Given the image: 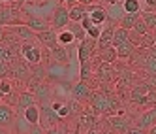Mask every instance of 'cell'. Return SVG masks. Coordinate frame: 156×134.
<instances>
[{
  "label": "cell",
  "mask_w": 156,
  "mask_h": 134,
  "mask_svg": "<svg viewBox=\"0 0 156 134\" xmlns=\"http://www.w3.org/2000/svg\"><path fill=\"white\" fill-rule=\"evenodd\" d=\"M0 93L4 95V98H6L9 93H13V89H12V81H9V80H0Z\"/></svg>",
  "instance_id": "cell-37"
},
{
  "label": "cell",
  "mask_w": 156,
  "mask_h": 134,
  "mask_svg": "<svg viewBox=\"0 0 156 134\" xmlns=\"http://www.w3.org/2000/svg\"><path fill=\"white\" fill-rule=\"evenodd\" d=\"M154 123H156V104L152 108H149V110H145L143 114H139L133 125L139 127V128H143V130H149Z\"/></svg>",
  "instance_id": "cell-15"
},
{
  "label": "cell",
  "mask_w": 156,
  "mask_h": 134,
  "mask_svg": "<svg viewBox=\"0 0 156 134\" xmlns=\"http://www.w3.org/2000/svg\"><path fill=\"white\" fill-rule=\"evenodd\" d=\"M36 40L41 43L43 47H47V49H53L58 43L57 42V30H55V28H47V30L36 32Z\"/></svg>",
  "instance_id": "cell-20"
},
{
  "label": "cell",
  "mask_w": 156,
  "mask_h": 134,
  "mask_svg": "<svg viewBox=\"0 0 156 134\" xmlns=\"http://www.w3.org/2000/svg\"><path fill=\"white\" fill-rule=\"evenodd\" d=\"M45 134H68V127H62V123L57 127H51V128H45Z\"/></svg>",
  "instance_id": "cell-39"
},
{
  "label": "cell",
  "mask_w": 156,
  "mask_h": 134,
  "mask_svg": "<svg viewBox=\"0 0 156 134\" xmlns=\"http://www.w3.org/2000/svg\"><path fill=\"white\" fill-rule=\"evenodd\" d=\"M85 134H100V128H98V127H94V128H90V130L85 132Z\"/></svg>",
  "instance_id": "cell-48"
},
{
  "label": "cell",
  "mask_w": 156,
  "mask_h": 134,
  "mask_svg": "<svg viewBox=\"0 0 156 134\" xmlns=\"http://www.w3.org/2000/svg\"><path fill=\"white\" fill-rule=\"evenodd\" d=\"M113 47L117 49V57L119 59H130L136 53V46L130 40V30L117 27L115 34H113Z\"/></svg>",
  "instance_id": "cell-3"
},
{
  "label": "cell",
  "mask_w": 156,
  "mask_h": 134,
  "mask_svg": "<svg viewBox=\"0 0 156 134\" xmlns=\"http://www.w3.org/2000/svg\"><path fill=\"white\" fill-rule=\"evenodd\" d=\"M21 115L28 121V125H38L40 123V104H32V106L25 108L21 111Z\"/></svg>",
  "instance_id": "cell-25"
},
{
  "label": "cell",
  "mask_w": 156,
  "mask_h": 134,
  "mask_svg": "<svg viewBox=\"0 0 156 134\" xmlns=\"http://www.w3.org/2000/svg\"><path fill=\"white\" fill-rule=\"evenodd\" d=\"M32 104H38V102H36V96H34V93H30V91H21L13 106L17 108V111L21 114V111H23L25 108H28V106H32Z\"/></svg>",
  "instance_id": "cell-22"
},
{
  "label": "cell",
  "mask_w": 156,
  "mask_h": 134,
  "mask_svg": "<svg viewBox=\"0 0 156 134\" xmlns=\"http://www.w3.org/2000/svg\"><path fill=\"white\" fill-rule=\"evenodd\" d=\"M132 30H133V32H136V34H137V36H147V34H149V32H151V30L147 28V25H145V23H143V19H139V21H137V23H136V25H133V28H132Z\"/></svg>",
  "instance_id": "cell-36"
},
{
  "label": "cell",
  "mask_w": 156,
  "mask_h": 134,
  "mask_svg": "<svg viewBox=\"0 0 156 134\" xmlns=\"http://www.w3.org/2000/svg\"><path fill=\"white\" fill-rule=\"evenodd\" d=\"M0 61H12V49L4 40L0 42Z\"/></svg>",
  "instance_id": "cell-35"
},
{
  "label": "cell",
  "mask_w": 156,
  "mask_h": 134,
  "mask_svg": "<svg viewBox=\"0 0 156 134\" xmlns=\"http://www.w3.org/2000/svg\"><path fill=\"white\" fill-rule=\"evenodd\" d=\"M75 125H77V128H79L81 134H85V132H88L90 128L98 127V114H96L94 110H83L81 114L77 115Z\"/></svg>",
  "instance_id": "cell-8"
},
{
  "label": "cell",
  "mask_w": 156,
  "mask_h": 134,
  "mask_svg": "<svg viewBox=\"0 0 156 134\" xmlns=\"http://www.w3.org/2000/svg\"><path fill=\"white\" fill-rule=\"evenodd\" d=\"M96 77L102 83H111L117 77V74H115V70H113V64H107V62H102L100 61V64L96 66Z\"/></svg>",
  "instance_id": "cell-17"
},
{
  "label": "cell",
  "mask_w": 156,
  "mask_h": 134,
  "mask_svg": "<svg viewBox=\"0 0 156 134\" xmlns=\"http://www.w3.org/2000/svg\"><path fill=\"white\" fill-rule=\"evenodd\" d=\"M15 117H17V111L13 110V106H9L8 102H0V127L12 128Z\"/></svg>",
  "instance_id": "cell-12"
},
{
  "label": "cell",
  "mask_w": 156,
  "mask_h": 134,
  "mask_svg": "<svg viewBox=\"0 0 156 134\" xmlns=\"http://www.w3.org/2000/svg\"><path fill=\"white\" fill-rule=\"evenodd\" d=\"M62 119L58 117V114L53 110L51 102H43L40 104V125L43 128H51V127H57L60 125Z\"/></svg>",
  "instance_id": "cell-7"
},
{
  "label": "cell",
  "mask_w": 156,
  "mask_h": 134,
  "mask_svg": "<svg viewBox=\"0 0 156 134\" xmlns=\"http://www.w3.org/2000/svg\"><path fill=\"white\" fill-rule=\"evenodd\" d=\"M32 2H36V0H17V6H19V8H23L25 4H32Z\"/></svg>",
  "instance_id": "cell-45"
},
{
  "label": "cell",
  "mask_w": 156,
  "mask_h": 134,
  "mask_svg": "<svg viewBox=\"0 0 156 134\" xmlns=\"http://www.w3.org/2000/svg\"><path fill=\"white\" fill-rule=\"evenodd\" d=\"M107 125L113 128V132H117V134H124L130 127H132V123H130V119L128 117H124L122 114H115V115H107Z\"/></svg>",
  "instance_id": "cell-14"
},
{
  "label": "cell",
  "mask_w": 156,
  "mask_h": 134,
  "mask_svg": "<svg viewBox=\"0 0 156 134\" xmlns=\"http://www.w3.org/2000/svg\"><path fill=\"white\" fill-rule=\"evenodd\" d=\"M68 28L72 30V34H73V38H75V42H77V43L83 42V40L87 38V32H85V28L81 27V23H70V25H68Z\"/></svg>",
  "instance_id": "cell-33"
},
{
  "label": "cell",
  "mask_w": 156,
  "mask_h": 134,
  "mask_svg": "<svg viewBox=\"0 0 156 134\" xmlns=\"http://www.w3.org/2000/svg\"><path fill=\"white\" fill-rule=\"evenodd\" d=\"M124 134H147V130H143V128H139V127H136V125H132Z\"/></svg>",
  "instance_id": "cell-41"
},
{
  "label": "cell",
  "mask_w": 156,
  "mask_h": 134,
  "mask_svg": "<svg viewBox=\"0 0 156 134\" xmlns=\"http://www.w3.org/2000/svg\"><path fill=\"white\" fill-rule=\"evenodd\" d=\"M23 23L27 27H30L34 32H41V30L51 28L49 19L41 17V15H36V13H28V12H23Z\"/></svg>",
  "instance_id": "cell-9"
},
{
  "label": "cell",
  "mask_w": 156,
  "mask_h": 134,
  "mask_svg": "<svg viewBox=\"0 0 156 134\" xmlns=\"http://www.w3.org/2000/svg\"><path fill=\"white\" fill-rule=\"evenodd\" d=\"M145 66L149 68L151 74H156V47H152L151 53L147 55V59H145Z\"/></svg>",
  "instance_id": "cell-34"
},
{
  "label": "cell",
  "mask_w": 156,
  "mask_h": 134,
  "mask_svg": "<svg viewBox=\"0 0 156 134\" xmlns=\"http://www.w3.org/2000/svg\"><path fill=\"white\" fill-rule=\"evenodd\" d=\"M79 77H81V81H85V83H88V80H92V77H94V66L90 64V61L81 62Z\"/></svg>",
  "instance_id": "cell-32"
},
{
  "label": "cell",
  "mask_w": 156,
  "mask_h": 134,
  "mask_svg": "<svg viewBox=\"0 0 156 134\" xmlns=\"http://www.w3.org/2000/svg\"><path fill=\"white\" fill-rule=\"evenodd\" d=\"M147 134H156V123H154V125H152L149 130H147Z\"/></svg>",
  "instance_id": "cell-49"
},
{
  "label": "cell",
  "mask_w": 156,
  "mask_h": 134,
  "mask_svg": "<svg viewBox=\"0 0 156 134\" xmlns=\"http://www.w3.org/2000/svg\"><path fill=\"white\" fill-rule=\"evenodd\" d=\"M21 59H23L28 66L41 64V59H43L41 43H40L38 40H32V42H23V46H21Z\"/></svg>",
  "instance_id": "cell-4"
},
{
  "label": "cell",
  "mask_w": 156,
  "mask_h": 134,
  "mask_svg": "<svg viewBox=\"0 0 156 134\" xmlns=\"http://www.w3.org/2000/svg\"><path fill=\"white\" fill-rule=\"evenodd\" d=\"M57 42L60 43V46H64V47H70V46H73V43H77L73 34H72V30L68 27L62 28V30H57Z\"/></svg>",
  "instance_id": "cell-27"
},
{
  "label": "cell",
  "mask_w": 156,
  "mask_h": 134,
  "mask_svg": "<svg viewBox=\"0 0 156 134\" xmlns=\"http://www.w3.org/2000/svg\"><path fill=\"white\" fill-rule=\"evenodd\" d=\"M102 2H104V6H109V4H119L122 0H102Z\"/></svg>",
  "instance_id": "cell-46"
},
{
  "label": "cell",
  "mask_w": 156,
  "mask_h": 134,
  "mask_svg": "<svg viewBox=\"0 0 156 134\" xmlns=\"http://www.w3.org/2000/svg\"><path fill=\"white\" fill-rule=\"evenodd\" d=\"M154 12H156V9H154Z\"/></svg>",
  "instance_id": "cell-53"
},
{
  "label": "cell",
  "mask_w": 156,
  "mask_h": 134,
  "mask_svg": "<svg viewBox=\"0 0 156 134\" xmlns=\"http://www.w3.org/2000/svg\"><path fill=\"white\" fill-rule=\"evenodd\" d=\"M0 80H9V61H0Z\"/></svg>",
  "instance_id": "cell-38"
},
{
  "label": "cell",
  "mask_w": 156,
  "mask_h": 134,
  "mask_svg": "<svg viewBox=\"0 0 156 134\" xmlns=\"http://www.w3.org/2000/svg\"><path fill=\"white\" fill-rule=\"evenodd\" d=\"M27 134H45V128H43L40 123H38V125H32V127L28 128V132H27Z\"/></svg>",
  "instance_id": "cell-40"
},
{
  "label": "cell",
  "mask_w": 156,
  "mask_h": 134,
  "mask_svg": "<svg viewBox=\"0 0 156 134\" xmlns=\"http://www.w3.org/2000/svg\"><path fill=\"white\" fill-rule=\"evenodd\" d=\"M2 40H4V27L0 25V42H2Z\"/></svg>",
  "instance_id": "cell-50"
},
{
  "label": "cell",
  "mask_w": 156,
  "mask_h": 134,
  "mask_svg": "<svg viewBox=\"0 0 156 134\" xmlns=\"http://www.w3.org/2000/svg\"><path fill=\"white\" fill-rule=\"evenodd\" d=\"M32 93L36 96V102L43 104V102H49V98H51V87L43 81V83H40L36 87H32Z\"/></svg>",
  "instance_id": "cell-23"
},
{
  "label": "cell",
  "mask_w": 156,
  "mask_h": 134,
  "mask_svg": "<svg viewBox=\"0 0 156 134\" xmlns=\"http://www.w3.org/2000/svg\"><path fill=\"white\" fill-rule=\"evenodd\" d=\"M143 4H147L149 9H156V0H141Z\"/></svg>",
  "instance_id": "cell-44"
},
{
  "label": "cell",
  "mask_w": 156,
  "mask_h": 134,
  "mask_svg": "<svg viewBox=\"0 0 156 134\" xmlns=\"http://www.w3.org/2000/svg\"><path fill=\"white\" fill-rule=\"evenodd\" d=\"M9 132V128H2V127H0V134H8Z\"/></svg>",
  "instance_id": "cell-51"
},
{
  "label": "cell",
  "mask_w": 156,
  "mask_h": 134,
  "mask_svg": "<svg viewBox=\"0 0 156 134\" xmlns=\"http://www.w3.org/2000/svg\"><path fill=\"white\" fill-rule=\"evenodd\" d=\"M49 53H51V57L57 61L58 64H64V66H68L70 62H72V57H70V47H64V46H60V43H57L53 49H49Z\"/></svg>",
  "instance_id": "cell-21"
},
{
  "label": "cell",
  "mask_w": 156,
  "mask_h": 134,
  "mask_svg": "<svg viewBox=\"0 0 156 134\" xmlns=\"http://www.w3.org/2000/svg\"><path fill=\"white\" fill-rule=\"evenodd\" d=\"M23 23V9L15 4H6L4 8H0V25L4 28L6 27H13Z\"/></svg>",
  "instance_id": "cell-5"
},
{
  "label": "cell",
  "mask_w": 156,
  "mask_h": 134,
  "mask_svg": "<svg viewBox=\"0 0 156 134\" xmlns=\"http://www.w3.org/2000/svg\"><path fill=\"white\" fill-rule=\"evenodd\" d=\"M141 19H143V23L147 25V28L151 32L156 30V12L154 9H145V12L141 13Z\"/></svg>",
  "instance_id": "cell-31"
},
{
  "label": "cell",
  "mask_w": 156,
  "mask_h": 134,
  "mask_svg": "<svg viewBox=\"0 0 156 134\" xmlns=\"http://www.w3.org/2000/svg\"><path fill=\"white\" fill-rule=\"evenodd\" d=\"M141 13H143V12H141ZM141 13H124V15H122V19H120V25H119V27L126 28V30H132L133 25H136L137 21L141 19Z\"/></svg>",
  "instance_id": "cell-30"
},
{
  "label": "cell",
  "mask_w": 156,
  "mask_h": 134,
  "mask_svg": "<svg viewBox=\"0 0 156 134\" xmlns=\"http://www.w3.org/2000/svg\"><path fill=\"white\" fill-rule=\"evenodd\" d=\"M58 4H64V6L72 8V6H75V4H79V0H58Z\"/></svg>",
  "instance_id": "cell-42"
},
{
  "label": "cell",
  "mask_w": 156,
  "mask_h": 134,
  "mask_svg": "<svg viewBox=\"0 0 156 134\" xmlns=\"http://www.w3.org/2000/svg\"><path fill=\"white\" fill-rule=\"evenodd\" d=\"M88 19L92 21L94 25H105L107 23V12L104 4H90L88 6Z\"/></svg>",
  "instance_id": "cell-16"
},
{
  "label": "cell",
  "mask_w": 156,
  "mask_h": 134,
  "mask_svg": "<svg viewBox=\"0 0 156 134\" xmlns=\"http://www.w3.org/2000/svg\"><path fill=\"white\" fill-rule=\"evenodd\" d=\"M81 27L85 28V32H87V36H88V38H92V40H96V42H98L100 34H102V28H104L102 25H94L92 21L88 19V15H87V17H85L83 21H81Z\"/></svg>",
  "instance_id": "cell-24"
},
{
  "label": "cell",
  "mask_w": 156,
  "mask_h": 134,
  "mask_svg": "<svg viewBox=\"0 0 156 134\" xmlns=\"http://www.w3.org/2000/svg\"><path fill=\"white\" fill-rule=\"evenodd\" d=\"M8 134H13V132H8Z\"/></svg>",
  "instance_id": "cell-52"
},
{
  "label": "cell",
  "mask_w": 156,
  "mask_h": 134,
  "mask_svg": "<svg viewBox=\"0 0 156 134\" xmlns=\"http://www.w3.org/2000/svg\"><path fill=\"white\" fill-rule=\"evenodd\" d=\"M94 2H96V0H79V4H83V6H90Z\"/></svg>",
  "instance_id": "cell-47"
},
{
  "label": "cell",
  "mask_w": 156,
  "mask_h": 134,
  "mask_svg": "<svg viewBox=\"0 0 156 134\" xmlns=\"http://www.w3.org/2000/svg\"><path fill=\"white\" fill-rule=\"evenodd\" d=\"M130 100L133 104H137L139 108L149 110L156 104V89H152V85L149 83L133 85V89L130 91Z\"/></svg>",
  "instance_id": "cell-2"
},
{
  "label": "cell",
  "mask_w": 156,
  "mask_h": 134,
  "mask_svg": "<svg viewBox=\"0 0 156 134\" xmlns=\"http://www.w3.org/2000/svg\"><path fill=\"white\" fill-rule=\"evenodd\" d=\"M98 59L102 61V62H107V64H113L119 57H117V49L113 47V46H109V47H105V49H102V51H98Z\"/></svg>",
  "instance_id": "cell-29"
},
{
  "label": "cell",
  "mask_w": 156,
  "mask_h": 134,
  "mask_svg": "<svg viewBox=\"0 0 156 134\" xmlns=\"http://www.w3.org/2000/svg\"><path fill=\"white\" fill-rule=\"evenodd\" d=\"M105 12H107V23L105 25H113V27H119L120 25V19L124 15V9H122V4H109L105 6Z\"/></svg>",
  "instance_id": "cell-19"
},
{
  "label": "cell",
  "mask_w": 156,
  "mask_h": 134,
  "mask_svg": "<svg viewBox=\"0 0 156 134\" xmlns=\"http://www.w3.org/2000/svg\"><path fill=\"white\" fill-rule=\"evenodd\" d=\"M87 15H88V6L75 4V6L70 8V21H72V23H81Z\"/></svg>",
  "instance_id": "cell-26"
},
{
  "label": "cell",
  "mask_w": 156,
  "mask_h": 134,
  "mask_svg": "<svg viewBox=\"0 0 156 134\" xmlns=\"http://www.w3.org/2000/svg\"><path fill=\"white\" fill-rule=\"evenodd\" d=\"M66 127H68V125H66ZM68 134H81V132H79V128H77V125H75V123H73L72 127H68Z\"/></svg>",
  "instance_id": "cell-43"
},
{
  "label": "cell",
  "mask_w": 156,
  "mask_h": 134,
  "mask_svg": "<svg viewBox=\"0 0 156 134\" xmlns=\"http://www.w3.org/2000/svg\"><path fill=\"white\" fill-rule=\"evenodd\" d=\"M49 23H51V28H55V30L66 28L72 23L70 21V8L64 6V4H57V8L53 9V13L49 17Z\"/></svg>",
  "instance_id": "cell-6"
},
{
  "label": "cell",
  "mask_w": 156,
  "mask_h": 134,
  "mask_svg": "<svg viewBox=\"0 0 156 134\" xmlns=\"http://www.w3.org/2000/svg\"><path fill=\"white\" fill-rule=\"evenodd\" d=\"M94 53H96V40L87 36L83 42H79V47H77V59H79V64L90 61L94 57Z\"/></svg>",
  "instance_id": "cell-10"
},
{
  "label": "cell",
  "mask_w": 156,
  "mask_h": 134,
  "mask_svg": "<svg viewBox=\"0 0 156 134\" xmlns=\"http://www.w3.org/2000/svg\"><path fill=\"white\" fill-rule=\"evenodd\" d=\"M115 28H117V27H113V25H105V27L102 28V34H100V38H98V42H96V51H102V49H105V47H109V46H113Z\"/></svg>",
  "instance_id": "cell-18"
},
{
  "label": "cell",
  "mask_w": 156,
  "mask_h": 134,
  "mask_svg": "<svg viewBox=\"0 0 156 134\" xmlns=\"http://www.w3.org/2000/svg\"><path fill=\"white\" fill-rule=\"evenodd\" d=\"M9 34H13L19 42H32L36 40V32L32 30L30 27H27L25 23H19V25H13V27H6Z\"/></svg>",
  "instance_id": "cell-11"
},
{
  "label": "cell",
  "mask_w": 156,
  "mask_h": 134,
  "mask_svg": "<svg viewBox=\"0 0 156 134\" xmlns=\"http://www.w3.org/2000/svg\"><path fill=\"white\" fill-rule=\"evenodd\" d=\"M122 9L124 13H141L143 12V2L141 0H122Z\"/></svg>",
  "instance_id": "cell-28"
},
{
  "label": "cell",
  "mask_w": 156,
  "mask_h": 134,
  "mask_svg": "<svg viewBox=\"0 0 156 134\" xmlns=\"http://www.w3.org/2000/svg\"><path fill=\"white\" fill-rule=\"evenodd\" d=\"M92 93H94V91L88 87V83H85V81H81V80H79V83H75V85L72 87V98L77 100L79 104L88 102V100H90V96H92Z\"/></svg>",
  "instance_id": "cell-13"
},
{
  "label": "cell",
  "mask_w": 156,
  "mask_h": 134,
  "mask_svg": "<svg viewBox=\"0 0 156 134\" xmlns=\"http://www.w3.org/2000/svg\"><path fill=\"white\" fill-rule=\"evenodd\" d=\"M90 108L96 111L98 115H115V114H122L119 110V102L113 95H107L104 91H96L90 96Z\"/></svg>",
  "instance_id": "cell-1"
}]
</instances>
